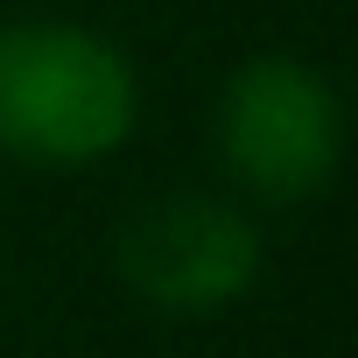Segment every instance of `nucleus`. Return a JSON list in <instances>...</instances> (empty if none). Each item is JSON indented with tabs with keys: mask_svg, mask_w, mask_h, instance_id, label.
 <instances>
[{
	"mask_svg": "<svg viewBox=\"0 0 358 358\" xmlns=\"http://www.w3.org/2000/svg\"><path fill=\"white\" fill-rule=\"evenodd\" d=\"M134 57L71 15L0 22V162L36 176H85L141 134Z\"/></svg>",
	"mask_w": 358,
	"mask_h": 358,
	"instance_id": "nucleus-1",
	"label": "nucleus"
},
{
	"mask_svg": "<svg viewBox=\"0 0 358 358\" xmlns=\"http://www.w3.org/2000/svg\"><path fill=\"white\" fill-rule=\"evenodd\" d=\"M211 155L246 211L316 204L344 169V92L295 50H260L211 99Z\"/></svg>",
	"mask_w": 358,
	"mask_h": 358,
	"instance_id": "nucleus-2",
	"label": "nucleus"
},
{
	"mask_svg": "<svg viewBox=\"0 0 358 358\" xmlns=\"http://www.w3.org/2000/svg\"><path fill=\"white\" fill-rule=\"evenodd\" d=\"M113 267L127 295L148 302L155 316L197 323V316H225L260 288L267 239L232 190H162L120 225Z\"/></svg>",
	"mask_w": 358,
	"mask_h": 358,
	"instance_id": "nucleus-3",
	"label": "nucleus"
}]
</instances>
